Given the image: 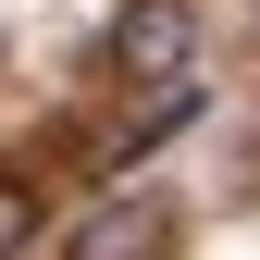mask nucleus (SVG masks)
I'll return each instance as SVG.
<instances>
[{"mask_svg":"<svg viewBox=\"0 0 260 260\" xmlns=\"http://www.w3.org/2000/svg\"><path fill=\"white\" fill-rule=\"evenodd\" d=\"M25 248H38V186L0 174V260H25Z\"/></svg>","mask_w":260,"mask_h":260,"instance_id":"obj_3","label":"nucleus"},{"mask_svg":"<svg viewBox=\"0 0 260 260\" xmlns=\"http://www.w3.org/2000/svg\"><path fill=\"white\" fill-rule=\"evenodd\" d=\"M62 260H161V211H137V199H100L75 223V248Z\"/></svg>","mask_w":260,"mask_h":260,"instance_id":"obj_2","label":"nucleus"},{"mask_svg":"<svg viewBox=\"0 0 260 260\" xmlns=\"http://www.w3.org/2000/svg\"><path fill=\"white\" fill-rule=\"evenodd\" d=\"M112 62H124V75H186V62H199L186 0H124V13H112Z\"/></svg>","mask_w":260,"mask_h":260,"instance_id":"obj_1","label":"nucleus"}]
</instances>
